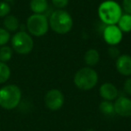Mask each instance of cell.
Returning <instances> with one entry per match:
<instances>
[{
    "label": "cell",
    "mask_w": 131,
    "mask_h": 131,
    "mask_svg": "<svg viewBox=\"0 0 131 131\" xmlns=\"http://www.w3.org/2000/svg\"><path fill=\"white\" fill-rule=\"evenodd\" d=\"M115 113L121 117L131 116V100L127 97H118L115 100L114 103Z\"/></svg>",
    "instance_id": "9"
},
{
    "label": "cell",
    "mask_w": 131,
    "mask_h": 131,
    "mask_svg": "<svg viewBox=\"0 0 131 131\" xmlns=\"http://www.w3.org/2000/svg\"><path fill=\"white\" fill-rule=\"evenodd\" d=\"M84 62L89 67H93L100 61V54L98 50L94 49H90L85 52L84 57Z\"/></svg>",
    "instance_id": "13"
},
{
    "label": "cell",
    "mask_w": 131,
    "mask_h": 131,
    "mask_svg": "<svg viewBox=\"0 0 131 131\" xmlns=\"http://www.w3.org/2000/svg\"><path fill=\"white\" fill-rule=\"evenodd\" d=\"M22 99V91L16 84H6L0 88V107L5 110L15 109Z\"/></svg>",
    "instance_id": "1"
},
{
    "label": "cell",
    "mask_w": 131,
    "mask_h": 131,
    "mask_svg": "<svg viewBox=\"0 0 131 131\" xmlns=\"http://www.w3.org/2000/svg\"><path fill=\"white\" fill-rule=\"evenodd\" d=\"M14 50L12 47H9L7 45H4L2 47H0V61L6 63V62L10 61L13 57Z\"/></svg>",
    "instance_id": "17"
},
{
    "label": "cell",
    "mask_w": 131,
    "mask_h": 131,
    "mask_svg": "<svg viewBox=\"0 0 131 131\" xmlns=\"http://www.w3.org/2000/svg\"><path fill=\"white\" fill-rule=\"evenodd\" d=\"M11 35L8 31H6L5 28H0V47L4 45H6L8 41L10 40Z\"/></svg>",
    "instance_id": "19"
},
{
    "label": "cell",
    "mask_w": 131,
    "mask_h": 131,
    "mask_svg": "<svg viewBox=\"0 0 131 131\" xmlns=\"http://www.w3.org/2000/svg\"><path fill=\"white\" fill-rule=\"evenodd\" d=\"M51 2L55 7L58 8V9H62L68 6L69 0H51Z\"/></svg>",
    "instance_id": "21"
},
{
    "label": "cell",
    "mask_w": 131,
    "mask_h": 131,
    "mask_svg": "<svg viewBox=\"0 0 131 131\" xmlns=\"http://www.w3.org/2000/svg\"><path fill=\"white\" fill-rule=\"evenodd\" d=\"M118 27L122 32L131 31V15L128 14L122 15L118 22Z\"/></svg>",
    "instance_id": "15"
},
{
    "label": "cell",
    "mask_w": 131,
    "mask_h": 131,
    "mask_svg": "<svg viewBox=\"0 0 131 131\" xmlns=\"http://www.w3.org/2000/svg\"><path fill=\"white\" fill-rule=\"evenodd\" d=\"M12 49L21 55H27L33 49V40L31 36L24 31H17L11 38Z\"/></svg>",
    "instance_id": "6"
},
{
    "label": "cell",
    "mask_w": 131,
    "mask_h": 131,
    "mask_svg": "<svg viewBox=\"0 0 131 131\" xmlns=\"http://www.w3.org/2000/svg\"><path fill=\"white\" fill-rule=\"evenodd\" d=\"M98 15L101 20L108 25H115L122 15L120 6L113 0H107L100 5Z\"/></svg>",
    "instance_id": "3"
},
{
    "label": "cell",
    "mask_w": 131,
    "mask_h": 131,
    "mask_svg": "<svg viewBox=\"0 0 131 131\" xmlns=\"http://www.w3.org/2000/svg\"><path fill=\"white\" fill-rule=\"evenodd\" d=\"M48 7V0H31L30 2V8L34 14H43Z\"/></svg>",
    "instance_id": "14"
},
{
    "label": "cell",
    "mask_w": 131,
    "mask_h": 131,
    "mask_svg": "<svg viewBox=\"0 0 131 131\" xmlns=\"http://www.w3.org/2000/svg\"><path fill=\"white\" fill-rule=\"evenodd\" d=\"M11 77V69L6 63L0 61V84H5Z\"/></svg>",
    "instance_id": "16"
},
{
    "label": "cell",
    "mask_w": 131,
    "mask_h": 131,
    "mask_svg": "<svg viewBox=\"0 0 131 131\" xmlns=\"http://www.w3.org/2000/svg\"><path fill=\"white\" fill-rule=\"evenodd\" d=\"M44 102L48 109L56 111L62 108L65 102V97L61 91L58 89H51L46 93Z\"/></svg>",
    "instance_id": "7"
},
{
    "label": "cell",
    "mask_w": 131,
    "mask_h": 131,
    "mask_svg": "<svg viewBox=\"0 0 131 131\" xmlns=\"http://www.w3.org/2000/svg\"><path fill=\"white\" fill-rule=\"evenodd\" d=\"M4 1H6V2H9V1H13V0H4Z\"/></svg>",
    "instance_id": "26"
},
{
    "label": "cell",
    "mask_w": 131,
    "mask_h": 131,
    "mask_svg": "<svg viewBox=\"0 0 131 131\" xmlns=\"http://www.w3.org/2000/svg\"><path fill=\"white\" fill-rule=\"evenodd\" d=\"M74 83L80 90H91L98 83V74L92 68H83L75 73L74 77Z\"/></svg>",
    "instance_id": "4"
},
{
    "label": "cell",
    "mask_w": 131,
    "mask_h": 131,
    "mask_svg": "<svg viewBox=\"0 0 131 131\" xmlns=\"http://www.w3.org/2000/svg\"><path fill=\"white\" fill-rule=\"evenodd\" d=\"M49 24L55 32L58 34H66L69 32L73 27V18L67 11L58 9L50 15Z\"/></svg>",
    "instance_id": "2"
},
{
    "label": "cell",
    "mask_w": 131,
    "mask_h": 131,
    "mask_svg": "<svg viewBox=\"0 0 131 131\" xmlns=\"http://www.w3.org/2000/svg\"><path fill=\"white\" fill-rule=\"evenodd\" d=\"M123 8L127 14L131 15V0H123Z\"/></svg>",
    "instance_id": "23"
},
{
    "label": "cell",
    "mask_w": 131,
    "mask_h": 131,
    "mask_svg": "<svg viewBox=\"0 0 131 131\" xmlns=\"http://www.w3.org/2000/svg\"><path fill=\"white\" fill-rule=\"evenodd\" d=\"M11 12V6L6 1L0 2V17H6V15H10Z\"/></svg>",
    "instance_id": "20"
},
{
    "label": "cell",
    "mask_w": 131,
    "mask_h": 131,
    "mask_svg": "<svg viewBox=\"0 0 131 131\" xmlns=\"http://www.w3.org/2000/svg\"><path fill=\"white\" fill-rule=\"evenodd\" d=\"M86 131H95L94 129H93V128H89V129H87Z\"/></svg>",
    "instance_id": "25"
},
{
    "label": "cell",
    "mask_w": 131,
    "mask_h": 131,
    "mask_svg": "<svg viewBox=\"0 0 131 131\" xmlns=\"http://www.w3.org/2000/svg\"><path fill=\"white\" fill-rule=\"evenodd\" d=\"M3 25L6 31H8L9 32H13V31H16L20 28V23L16 16L13 15H8L4 17Z\"/></svg>",
    "instance_id": "12"
},
{
    "label": "cell",
    "mask_w": 131,
    "mask_h": 131,
    "mask_svg": "<svg viewBox=\"0 0 131 131\" xmlns=\"http://www.w3.org/2000/svg\"><path fill=\"white\" fill-rule=\"evenodd\" d=\"M124 90L127 93L131 95V77L127 78L124 83Z\"/></svg>",
    "instance_id": "24"
},
{
    "label": "cell",
    "mask_w": 131,
    "mask_h": 131,
    "mask_svg": "<svg viewBox=\"0 0 131 131\" xmlns=\"http://www.w3.org/2000/svg\"><path fill=\"white\" fill-rule=\"evenodd\" d=\"M26 27L30 34L35 37H41L49 31V20L43 14H33L28 17Z\"/></svg>",
    "instance_id": "5"
},
{
    "label": "cell",
    "mask_w": 131,
    "mask_h": 131,
    "mask_svg": "<svg viewBox=\"0 0 131 131\" xmlns=\"http://www.w3.org/2000/svg\"><path fill=\"white\" fill-rule=\"evenodd\" d=\"M100 95L102 98H103L105 101H114L118 97V89L113 84L111 83H105L102 84L100 87Z\"/></svg>",
    "instance_id": "11"
},
{
    "label": "cell",
    "mask_w": 131,
    "mask_h": 131,
    "mask_svg": "<svg viewBox=\"0 0 131 131\" xmlns=\"http://www.w3.org/2000/svg\"><path fill=\"white\" fill-rule=\"evenodd\" d=\"M99 109H100V111L104 115H113L115 113L114 111V104L112 103L110 101H105L102 102L99 105Z\"/></svg>",
    "instance_id": "18"
},
{
    "label": "cell",
    "mask_w": 131,
    "mask_h": 131,
    "mask_svg": "<svg viewBox=\"0 0 131 131\" xmlns=\"http://www.w3.org/2000/svg\"><path fill=\"white\" fill-rule=\"evenodd\" d=\"M119 49L116 46H111L108 49V54L112 58H118L119 57Z\"/></svg>",
    "instance_id": "22"
},
{
    "label": "cell",
    "mask_w": 131,
    "mask_h": 131,
    "mask_svg": "<svg viewBox=\"0 0 131 131\" xmlns=\"http://www.w3.org/2000/svg\"><path fill=\"white\" fill-rule=\"evenodd\" d=\"M103 39L111 46H116L122 40V31L115 25H108L103 31Z\"/></svg>",
    "instance_id": "8"
},
{
    "label": "cell",
    "mask_w": 131,
    "mask_h": 131,
    "mask_svg": "<svg viewBox=\"0 0 131 131\" xmlns=\"http://www.w3.org/2000/svg\"><path fill=\"white\" fill-rule=\"evenodd\" d=\"M116 68L122 75H131V57L129 55H121L116 60Z\"/></svg>",
    "instance_id": "10"
}]
</instances>
